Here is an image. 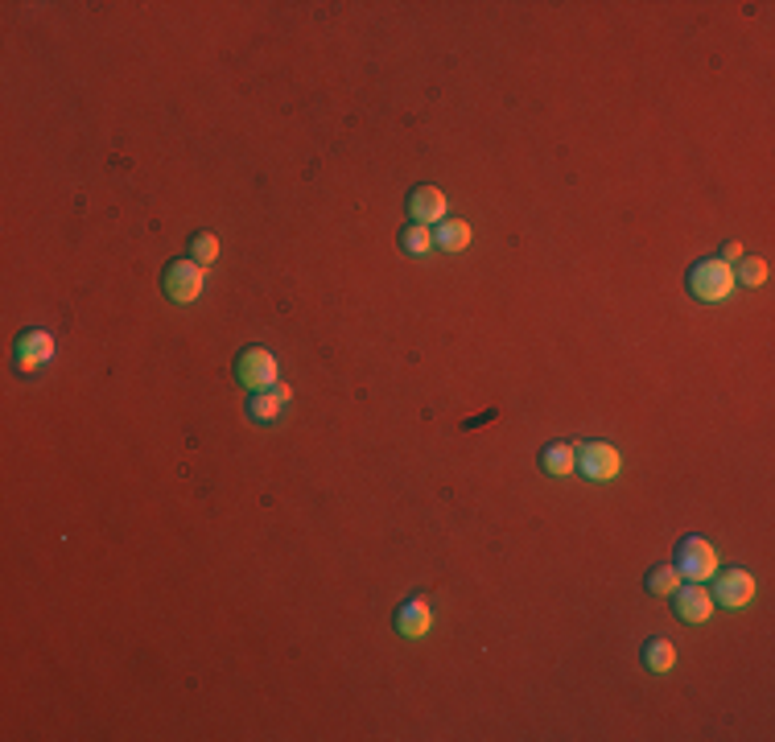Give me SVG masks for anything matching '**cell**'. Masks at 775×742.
Listing matches in <instances>:
<instances>
[{
	"label": "cell",
	"instance_id": "1",
	"mask_svg": "<svg viewBox=\"0 0 775 742\" xmlns=\"http://www.w3.org/2000/svg\"><path fill=\"white\" fill-rule=\"evenodd\" d=\"M730 289H734V268L726 260L710 256V260H697L689 268V293L697 301H705V306H718V301H726Z\"/></svg>",
	"mask_w": 775,
	"mask_h": 742
},
{
	"label": "cell",
	"instance_id": "2",
	"mask_svg": "<svg viewBox=\"0 0 775 742\" xmlns=\"http://www.w3.org/2000/svg\"><path fill=\"white\" fill-rule=\"evenodd\" d=\"M235 380L248 392H268V388L281 384V367L268 347H244L240 359H235Z\"/></svg>",
	"mask_w": 775,
	"mask_h": 742
},
{
	"label": "cell",
	"instance_id": "3",
	"mask_svg": "<svg viewBox=\"0 0 775 742\" xmlns=\"http://www.w3.org/2000/svg\"><path fill=\"white\" fill-rule=\"evenodd\" d=\"M677 569L689 582H710L718 573V549L705 541V536H685L677 545Z\"/></svg>",
	"mask_w": 775,
	"mask_h": 742
},
{
	"label": "cell",
	"instance_id": "4",
	"mask_svg": "<svg viewBox=\"0 0 775 742\" xmlns=\"http://www.w3.org/2000/svg\"><path fill=\"white\" fill-rule=\"evenodd\" d=\"M202 264H194L190 256L186 260H170L165 264V273H161V285H165V297L178 301V306H190V301H198L202 293Z\"/></svg>",
	"mask_w": 775,
	"mask_h": 742
},
{
	"label": "cell",
	"instance_id": "5",
	"mask_svg": "<svg viewBox=\"0 0 775 742\" xmlns=\"http://www.w3.org/2000/svg\"><path fill=\"white\" fill-rule=\"evenodd\" d=\"M623 470V454L606 442H586L578 446V475H586L590 483H611Z\"/></svg>",
	"mask_w": 775,
	"mask_h": 742
},
{
	"label": "cell",
	"instance_id": "6",
	"mask_svg": "<svg viewBox=\"0 0 775 742\" xmlns=\"http://www.w3.org/2000/svg\"><path fill=\"white\" fill-rule=\"evenodd\" d=\"M718 602L726 606V611H743V606L755 602V578H751V569L743 565H730L718 573Z\"/></svg>",
	"mask_w": 775,
	"mask_h": 742
},
{
	"label": "cell",
	"instance_id": "7",
	"mask_svg": "<svg viewBox=\"0 0 775 742\" xmlns=\"http://www.w3.org/2000/svg\"><path fill=\"white\" fill-rule=\"evenodd\" d=\"M672 598H677V602H672V611H677L681 623H705L714 615V594L705 590L701 582H689L685 590L677 586V590H672Z\"/></svg>",
	"mask_w": 775,
	"mask_h": 742
},
{
	"label": "cell",
	"instance_id": "8",
	"mask_svg": "<svg viewBox=\"0 0 775 742\" xmlns=\"http://www.w3.org/2000/svg\"><path fill=\"white\" fill-rule=\"evenodd\" d=\"M50 359H54V339L46 330H25L17 339V371L21 376H33V371Z\"/></svg>",
	"mask_w": 775,
	"mask_h": 742
},
{
	"label": "cell",
	"instance_id": "9",
	"mask_svg": "<svg viewBox=\"0 0 775 742\" xmlns=\"http://www.w3.org/2000/svg\"><path fill=\"white\" fill-rule=\"evenodd\" d=\"M446 207H450V202H446V194L442 190H437V186H417L413 194H409V219L413 223H442L446 219Z\"/></svg>",
	"mask_w": 775,
	"mask_h": 742
},
{
	"label": "cell",
	"instance_id": "10",
	"mask_svg": "<svg viewBox=\"0 0 775 742\" xmlns=\"http://www.w3.org/2000/svg\"><path fill=\"white\" fill-rule=\"evenodd\" d=\"M289 400H293V388H289V384H277V388H268V392H252V400H248V417L260 421V425H273V421L285 413Z\"/></svg>",
	"mask_w": 775,
	"mask_h": 742
},
{
	"label": "cell",
	"instance_id": "11",
	"mask_svg": "<svg viewBox=\"0 0 775 742\" xmlns=\"http://www.w3.org/2000/svg\"><path fill=\"white\" fill-rule=\"evenodd\" d=\"M429 627H433V611H429L425 598H409L396 611V631L404 639H421V635H429Z\"/></svg>",
	"mask_w": 775,
	"mask_h": 742
},
{
	"label": "cell",
	"instance_id": "12",
	"mask_svg": "<svg viewBox=\"0 0 775 742\" xmlns=\"http://www.w3.org/2000/svg\"><path fill=\"white\" fill-rule=\"evenodd\" d=\"M541 470L553 479H565V475H578V446L569 442H553L541 450Z\"/></svg>",
	"mask_w": 775,
	"mask_h": 742
},
{
	"label": "cell",
	"instance_id": "13",
	"mask_svg": "<svg viewBox=\"0 0 775 742\" xmlns=\"http://www.w3.org/2000/svg\"><path fill=\"white\" fill-rule=\"evenodd\" d=\"M470 244V223L462 219H442L433 231V248H446V252H462Z\"/></svg>",
	"mask_w": 775,
	"mask_h": 742
},
{
	"label": "cell",
	"instance_id": "14",
	"mask_svg": "<svg viewBox=\"0 0 775 742\" xmlns=\"http://www.w3.org/2000/svg\"><path fill=\"white\" fill-rule=\"evenodd\" d=\"M639 656H644V668L648 672H672V664H677V648H672L668 639H648Z\"/></svg>",
	"mask_w": 775,
	"mask_h": 742
},
{
	"label": "cell",
	"instance_id": "15",
	"mask_svg": "<svg viewBox=\"0 0 775 742\" xmlns=\"http://www.w3.org/2000/svg\"><path fill=\"white\" fill-rule=\"evenodd\" d=\"M190 260L202 264V268L215 264L219 260V235L215 231H194L190 235Z\"/></svg>",
	"mask_w": 775,
	"mask_h": 742
},
{
	"label": "cell",
	"instance_id": "16",
	"mask_svg": "<svg viewBox=\"0 0 775 742\" xmlns=\"http://www.w3.org/2000/svg\"><path fill=\"white\" fill-rule=\"evenodd\" d=\"M400 248L409 252V256H425L433 248V231L425 223H409V227L400 231Z\"/></svg>",
	"mask_w": 775,
	"mask_h": 742
},
{
	"label": "cell",
	"instance_id": "17",
	"mask_svg": "<svg viewBox=\"0 0 775 742\" xmlns=\"http://www.w3.org/2000/svg\"><path fill=\"white\" fill-rule=\"evenodd\" d=\"M652 594H660V598H672V590L681 586V569L677 565H656L652 573H648V582H644Z\"/></svg>",
	"mask_w": 775,
	"mask_h": 742
},
{
	"label": "cell",
	"instance_id": "18",
	"mask_svg": "<svg viewBox=\"0 0 775 742\" xmlns=\"http://www.w3.org/2000/svg\"><path fill=\"white\" fill-rule=\"evenodd\" d=\"M734 281H743V285H763V281H767V260H763V256H747L743 264L734 268Z\"/></svg>",
	"mask_w": 775,
	"mask_h": 742
},
{
	"label": "cell",
	"instance_id": "19",
	"mask_svg": "<svg viewBox=\"0 0 775 742\" xmlns=\"http://www.w3.org/2000/svg\"><path fill=\"white\" fill-rule=\"evenodd\" d=\"M722 260H726V264H734V260H743V244H726V252H722Z\"/></svg>",
	"mask_w": 775,
	"mask_h": 742
}]
</instances>
